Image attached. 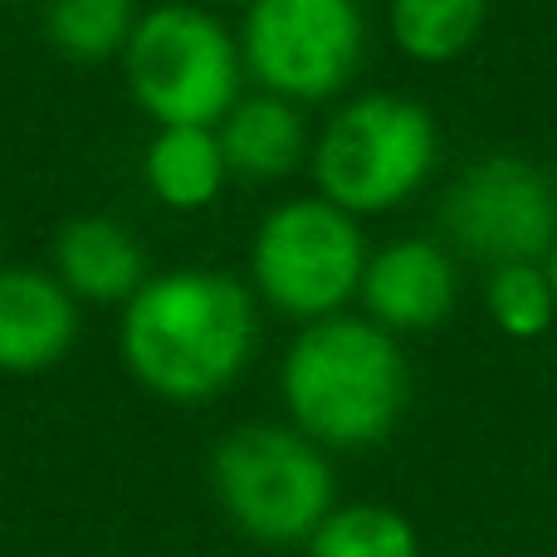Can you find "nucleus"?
<instances>
[{"instance_id": "1", "label": "nucleus", "mask_w": 557, "mask_h": 557, "mask_svg": "<svg viewBox=\"0 0 557 557\" xmlns=\"http://www.w3.org/2000/svg\"><path fill=\"white\" fill-rule=\"evenodd\" d=\"M255 304L245 284L215 270L157 274L127 298L123 362L166 401H206L245 372Z\"/></svg>"}, {"instance_id": "2", "label": "nucleus", "mask_w": 557, "mask_h": 557, "mask_svg": "<svg viewBox=\"0 0 557 557\" xmlns=\"http://www.w3.org/2000/svg\"><path fill=\"white\" fill-rule=\"evenodd\" d=\"M411 372L392 333L367 318H323L284 357V401L308 441L362 450L396 431Z\"/></svg>"}, {"instance_id": "3", "label": "nucleus", "mask_w": 557, "mask_h": 557, "mask_svg": "<svg viewBox=\"0 0 557 557\" xmlns=\"http://www.w3.org/2000/svg\"><path fill=\"white\" fill-rule=\"evenodd\" d=\"M435 166V117L416 98L367 94L327 123L313 152L323 201L347 215L401 206Z\"/></svg>"}, {"instance_id": "4", "label": "nucleus", "mask_w": 557, "mask_h": 557, "mask_svg": "<svg viewBox=\"0 0 557 557\" xmlns=\"http://www.w3.org/2000/svg\"><path fill=\"white\" fill-rule=\"evenodd\" d=\"M127 84L162 127H211L235 108L240 59L215 15L157 5L127 39Z\"/></svg>"}, {"instance_id": "5", "label": "nucleus", "mask_w": 557, "mask_h": 557, "mask_svg": "<svg viewBox=\"0 0 557 557\" xmlns=\"http://www.w3.org/2000/svg\"><path fill=\"white\" fill-rule=\"evenodd\" d=\"M215 494L260 543H304L333 513V470L308 435L245 425L215 450Z\"/></svg>"}, {"instance_id": "6", "label": "nucleus", "mask_w": 557, "mask_h": 557, "mask_svg": "<svg viewBox=\"0 0 557 557\" xmlns=\"http://www.w3.org/2000/svg\"><path fill=\"white\" fill-rule=\"evenodd\" d=\"M255 278L274 308L294 318H337V308L362 288L367 250L352 215L333 201H288L260 221L255 235Z\"/></svg>"}, {"instance_id": "7", "label": "nucleus", "mask_w": 557, "mask_h": 557, "mask_svg": "<svg viewBox=\"0 0 557 557\" xmlns=\"http://www.w3.org/2000/svg\"><path fill=\"white\" fill-rule=\"evenodd\" d=\"M441 225L470 260L539 264L557 250V191L523 157H484L455 176L441 201Z\"/></svg>"}, {"instance_id": "8", "label": "nucleus", "mask_w": 557, "mask_h": 557, "mask_svg": "<svg viewBox=\"0 0 557 557\" xmlns=\"http://www.w3.org/2000/svg\"><path fill=\"white\" fill-rule=\"evenodd\" d=\"M245 59L274 98H327L357 74V0H255L245 15Z\"/></svg>"}, {"instance_id": "9", "label": "nucleus", "mask_w": 557, "mask_h": 557, "mask_svg": "<svg viewBox=\"0 0 557 557\" xmlns=\"http://www.w3.org/2000/svg\"><path fill=\"white\" fill-rule=\"evenodd\" d=\"M362 298L376 327L421 333L450 318L455 308V264L431 240H396L376 260H367Z\"/></svg>"}, {"instance_id": "10", "label": "nucleus", "mask_w": 557, "mask_h": 557, "mask_svg": "<svg viewBox=\"0 0 557 557\" xmlns=\"http://www.w3.org/2000/svg\"><path fill=\"white\" fill-rule=\"evenodd\" d=\"M78 308L59 278L0 270V372H39L74 347Z\"/></svg>"}, {"instance_id": "11", "label": "nucleus", "mask_w": 557, "mask_h": 557, "mask_svg": "<svg viewBox=\"0 0 557 557\" xmlns=\"http://www.w3.org/2000/svg\"><path fill=\"white\" fill-rule=\"evenodd\" d=\"M54 264H59V284L78 298H94V304L133 298L143 288V250L108 215L69 221L54 240Z\"/></svg>"}, {"instance_id": "12", "label": "nucleus", "mask_w": 557, "mask_h": 557, "mask_svg": "<svg viewBox=\"0 0 557 557\" xmlns=\"http://www.w3.org/2000/svg\"><path fill=\"white\" fill-rule=\"evenodd\" d=\"M147 186L162 206L172 211H201L221 196L225 186V152L221 137L211 127H162L152 147H147Z\"/></svg>"}, {"instance_id": "13", "label": "nucleus", "mask_w": 557, "mask_h": 557, "mask_svg": "<svg viewBox=\"0 0 557 557\" xmlns=\"http://www.w3.org/2000/svg\"><path fill=\"white\" fill-rule=\"evenodd\" d=\"M221 152L225 166L255 182H270L298 166L304 157V117L284 103V98H250L235 103L221 127Z\"/></svg>"}, {"instance_id": "14", "label": "nucleus", "mask_w": 557, "mask_h": 557, "mask_svg": "<svg viewBox=\"0 0 557 557\" xmlns=\"http://www.w3.org/2000/svg\"><path fill=\"white\" fill-rule=\"evenodd\" d=\"M490 0H392V35L411 59L441 64L474 45Z\"/></svg>"}, {"instance_id": "15", "label": "nucleus", "mask_w": 557, "mask_h": 557, "mask_svg": "<svg viewBox=\"0 0 557 557\" xmlns=\"http://www.w3.org/2000/svg\"><path fill=\"white\" fill-rule=\"evenodd\" d=\"M313 557H421L416 529L396 509L382 504H347L323 519V529L308 539Z\"/></svg>"}, {"instance_id": "16", "label": "nucleus", "mask_w": 557, "mask_h": 557, "mask_svg": "<svg viewBox=\"0 0 557 557\" xmlns=\"http://www.w3.org/2000/svg\"><path fill=\"white\" fill-rule=\"evenodd\" d=\"M45 29L69 59L94 64L133 39V0H54Z\"/></svg>"}, {"instance_id": "17", "label": "nucleus", "mask_w": 557, "mask_h": 557, "mask_svg": "<svg viewBox=\"0 0 557 557\" xmlns=\"http://www.w3.org/2000/svg\"><path fill=\"white\" fill-rule=\"evenodd\" d=\"M490 313L509 337H543L557 318L553 278L539 264H504L490 274Z\"/></svg>"}, {"instance_id": "18", "label": "nucleus", "mask_w": 557, "mask_h": 557, "mask_svg": "<svg viewBox=\"0 0 557 557\" xmlns=\"http://www.w3.org/2000/svg\"><path fill=\"white\" fill-rule=\"evenodd\" d=\"M548 278H553V294H557V250L548 255Z\"/></svg>"}, {"instance_id": "19", "label": "nucleus", "mask_w": 557, "mask_h": 557, "mask_svg": "<svg viewBox=\"0 0 557 557\" xmlns=\"http://www.w3.org/2000/svg\"><path fill=\"white\" fill-rule=\"evenodd\" d=\"M0 5H20V0H0Z\"/></svg>"}]
</instances>
